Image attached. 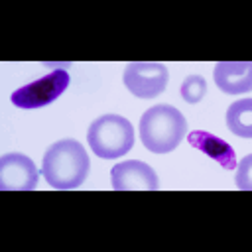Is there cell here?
<instances>
[{
    "label": "cell",
    "mask_w": 252,
    "mask_h": 252,
    "mask_svg": "<svg viewBox=\"0 0 252 252\" xmlns=\"http://www.w3.org/2000/svg\"><path fill=\"white\" fill-rule=\"evenodd\" d=\"M250 161H252V156L248 154L242 159V163H236V169H238V173H236V185L240 189H250L252 187V181H250Z\"/></svg>",
    "instance_id": "obj_12"
},
{
    "label": "cell",
    "mask_w": 252,
    "mask_h": 252,
    "mask_svg": "<svg viewBox=\"0 0 252 252\" xmlns=\"http://www.w3.org/2000/svg\"><path fill=\"white\" fill-rule=\"evenodd\" d=\"M69 87V73L67 69H53L49 75L39 77L37 81L24 85L20 89H16L10 96V100L24 110H32V108H39L45 106L49 102H53L55 98H59L63 94V91Z\"/></svg>",
    "instance_id": "obj_4"
},
{
    "label": "cell",
    "mask_w": 252,
    "mask_h": 252,
    "mask_svg": "<svg viewBox=\"0 0 252 252\" xmlns=\"http://www.w3.org/2000/svg\"><path fill=\"white\" fill-rule=\"evenodd\" d=\"M89 169V156L77 140H59L43 154L41 173L53 189H75L83 185Z\"/></svg>",
    "instance_id": "obj_1"
},
{
    "label": "cell",
    "mask_w": 252,
    "mask_h": 252,
    "mask_svg": "<svg viewBox=\"0 0 252 252\" xmlns=\"http://www.w3.org/2000/svg\"><path fill=\"white\" fill-rule=\"evenodd\" d=\"M187 134L185 116L171 104H156L140 118V140L154 154H167L179 146Z\"/></svg>",
    "instance_id": "obj_2"
},
{
    "label": "cell",
    "mask_w": 252,
    "mask_h": 252,
    "mask_svg": "<svg viewBox=\"0 0 252 252\" xmlns=\"http://www.w3.org/2000/svg\"><path fill=\"white\" fill-rule=\"evenodd\" d=\"M39 171L35 163L18 152L0 158V189L4 191H32L35 189Z\"/></svg>",
    "instance_id": "obj_6"
},
{
    "label": "cell",
    "mask_w": 252,
    "mask_h": 252,
    "mask_svg": "<svg viewBox=\"0 0 252 252\" xmlns=\"http://www.w3.org/2000/svg\"><path fill=\"white\" fill-rule=\"evenodd\" d=\"M179 93H181V98H183L185 102L195 104V102H199V100L205 96V93H207V83H205V79H203L201 75H189V77L183 79Z\"/></svg>",
    "instance_id": "obj_11"
},
{
    "label": "cell",
    "mask_w": 252,
    "mask_h": 252,
    "mask_svg": "<svg viewBox=\"0 0 252 252\" xmlns=\"http://www.w3.org/2000/svg\"><path fill=\"white\" fill-rule=\"evenodd\" d=\"M215 85L226 94H244L252 89L250 61H220L213 71Z\"/></svg>",
    "instance_id": "obj_8"
},
{
    "label": "cell",
    "mask_w": 252,
    "mask_h": 252,
    "mask_svg": "<svg viewBox=\"0 0 252 252\" xmlns=\"http://www.w3.org/2000/svg\"><path fill=\"white\" fill-rule=\"evenodd\" d=\"M167 67L154 61H132L124 69V85L138 98H154L167 87Z\"/></svg>",
    "instance_id": "obj_5"
},
{
    "label": "cell",
    "mask_w": 252,
    "mask_h": 252,
    "mask_svg": "<svg viewBox=\"0 0 252 252\" xmlns=\"http://www.w3.org/2000/svg\"><path fill=\"white\" fill-rule=\"evenodd\" d=\"M226 126L234 136L252 138V98H240L228 106Z\"/></svg>",
    "instance_id": "obj_10"
},
{
    "label": "cell",
    "mask_w": 252,
    "mask_h": 252,
    "mask_svg": "<svg viewBox=\"0 0 252 252\" xmlns=\"http://www.w3.org/2000/svg\"><path fill=\"white\" fill-rule=\"evenodd\" d=\"M87 142L96 158H122L134 146V128L126 116L102 114L89 126Z\"/></svg>",
    "instance_id": "obj_3"
},
{
    "label": "cell",
    "mask_w": 252,
    "mask_h": 252,
    "mask_svg": "<svg viewBox=\"0 0 252 252\" xmlns=\"http://www.w3.org/2000/svg\"><path fill=\"white\" fill-rule=\"evenodd\" d=\"M112 189L116 191H154L159 187L156 171L140 159H126L112 167Z\"/></svg>",
    "instance_id": "obj_7"
},
{
    "label": "cell",
    "mask_w": 252,
    "mask_h": 252,
    "mask_svg": "<svg viewBox=\"0 0 252 252\" xmlns=\"http://www.w3.org/2000/svg\"><path fill=\"white\" fill-rule=\"evenodd\" d=\"M189 144L197 148L199 152H203L213 161L220 163L224 169H236V154L232 146L224 142L222 138L211 132H205V130H193L189 132Z\"/></svg>",
    "instance_id": "obj_9"
}]
</instances>
